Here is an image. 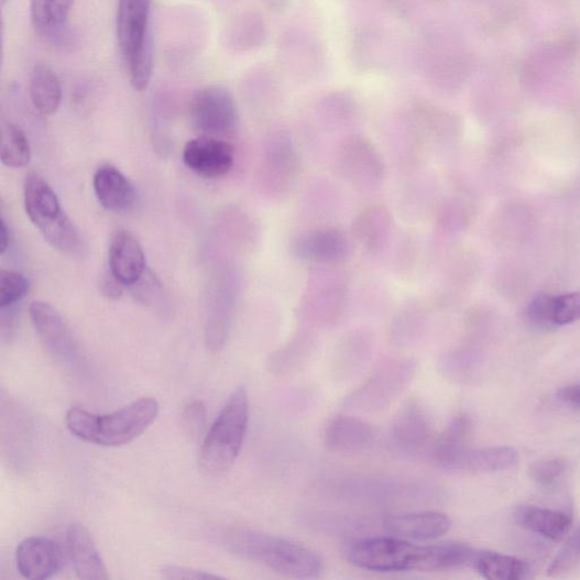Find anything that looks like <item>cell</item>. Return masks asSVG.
<instances>
[{
  "mask_svg": "<svg viewBox=\"0 0 580 580\" xmlns=\"http://www.w3.org/2000/svg\"><path fill=\"white\" fill-rule=\"evenodd\" d=\"M477 554L463 544L417 546L391 535L355 539L343 551L348 562L374 572L452 570L472 566Z\"/></svg>",
  "mask_w": 580,
  "mask_h": 580,
  "instance_id": "1",
  "label": "cell"
},
{
  "mask_svg": "<svg viewBox=\"0 0 580 580\" xmlns=\"http://www.w3.org/2000/svg\"><path fill=\"white\" fill-rule=\"evenodd\" d=\"M225 547L249 561L293 578H318L322 558L293 540L251 529H231L223 535Z\"/></svg>",
  "mask_w": 580,
  "mask_h": 580,
  "instance_id": "2",
  "label": "cell"
},
{
  "mask_svg": "<svg viewBox=\"0 0 580 580\" xmlns=\"http://www.w3.org/2000/svg\"><path fill=\"white\" fill-rule=\"evenodd\" d=\"M160 409L156 400L145 397L106 415L73 407L65 420L68 430L84 441L103 447H121L139 438L156 420Z\"/></svg>",
  "mask_w": 580,
  "mask_h": 580,
  "instance_id": "3",
  "label": "cell"
},
{
  "mask_svg": "<svg viewBox=\"0 0 580 580\" xmlns=\"http://www.w3.org/2000/svg\"><path fill=\"white\" fill-rule=\"evenodd\" d=\"M24 206L31 222L55 250L70 258L86 255L88 247L79 228L63 210L52 186L36 173L25 178Z\"/></svg>",
  "mask_w": 580,
  "mask_h": 580,
  "instance_id": "4",
  "label": "cell"
},
{
  "mask_svg": "<svg viewBox=\"0 0 580 580\" xmlns=\"http://www.w3.org/2000/svg\"><path fill=\"white\" fill-rule=\"evenodd\" d=\"M249 413L248 392L240 386L229 396L205 438L200 462L206 472L220 474L233 467L245 439Z\"/></svg>",
  "mask_w": 580,
  "mask_h": 580,
  "instance_id": "5",
  "label": "cell"
},
{
  "mask_svg": "<svg viewBox=\"0 0 580 580\" xmlns=\"http://www.w3.org/2000/svg\"><path fill=\"white\" fill-rule=\"evenodd\" d=\"M151 0H120L118 37L132 88L144 91L153 68L150 34Z\"/></svg>",
  "mask_w": 580,
  "mask_h": 580,
  "instance_id": "6",
  "label": "cell"
},
{
  "mask_svg": "<svg viewBox=\"0 0 580 580\" xmlns=\"http://www.w3.org/2000/svg\"><path fill=\"white\" fill-rule=\"evenodd\" d=\"M340 265L319 267L311 277L296 306V318L307 330L337 326L344 317L350 303L347 282Z\"/></svg>",
  "mask_w": 580,
  "mask_h": 580,
  "instance_id": "7",
  "label": "cell"
},
{
  "mask_svg": "<svg viewBox=\"0 0 580 580\" xmlns=\"http://www.w3.org/2000/svg\"><path fill=\"white\" fill-rule=\"evenodd\" d=\"M332 166L341 180L364 191L379 188L386 175L379 149L368 138L358 134L348 135L336 145Z\"/></svg>",
  "mask_w": 580,
  "mask_h": 580,
  "instance_id": "8",
  "label": "cell"
},
{
  "mask_svg": "<svg viewBox=\"0 0 580 580\" xmlns=\"http://www.w3.org/2000/svg\"><path fill=\"white\" fill-rule=\"evenodd\" d=\"M416 364L396 360L383 365L374 376L344 400V407L363 414H377L391 407L411 384Z\"/></svg>",
  "mask_w": 580,
  "mask_h": 580,
  "instance_id": "9",
  "label": "cell"
},
{
  "mask_svg": "<svg viewBox=\"0 0 580 580\" xmlns=\"http://www.w3.org/2000/svg\"><path fill=\"white\" fill-rule=\"evenodd\" d=\"M190 125L200 136L225 138L239 124L237 101L227 89L210 86L193 97L189 106Z\"/></svg>",
  "mask_w": 580,
  "mask_h": 580,
  "instance_id": "10",
  "label": "cell"
},
{
  "mask_svg": "<svg viewBox=\"0 0 580 580\" xmlns=\"http://www.w3.org/2000/svg\"><path fill=\"white\" fill-rule=\"evenodd\" d=\"M32 325L47 352L70 371L80 369L83 355L72 330L57 309L46 302H33L29 308Z\"/></svg>",
  "mask_w": 580,
  "mask_h": 580,
  "instance_id": "11",
  "label": "cell"
},
{
  "mask_svg": "<svg viewBox=\"0 0 580 580\" xmlns=\"http://www.w3.org/2000/svg\"><path fill=\"white\" fill-rule=\"evenodd\" d=\"M302 171L298 149L292 135L281 131L264 147L262 178L265 190L276 198L289 195Z\"/></svg>",
  "mask_w": 580,
  "mask_h": 580,
  "instance_id": "12",
  "label": "cell"
},
{
  "mask_svg": "<svg viewBox=\"0 0 580 580\" xmlns=\"http://www.w3.org/2000/svg\"><path fill=\"white\" fill-rule=\"evenodd\" d=\"M293 256L316 266L341 265L352 253V241L338 227H319L306 230L291 244Z\"/></svg>",
  "mask_w": 580,
  "mask_h": 580,
  "instance_id": "13",
  "label": "cell"
},
{
  "mask_svg": "<svg viewBox=\"0 0 580 580\" xmlns=\"http://www.w3.org/2000/svg\"><path fill=\"white\" fill-rule=\"evenodd\" d=\"M183 162L189 171L200 177L219 178L233 169L236 147L222 139L199 136L186 143Z\"/></svg>",
  "mask_w": 580,
  "mask_h": 580,
  "instance_id": "14",
  "label": "cell"
},
{
  "mask_svg": "<svg viewBox=\"0 0 580 580\" xmlns=\"http://www.w3.org/2000/svg\"><path fill=\"white\" fill-rule=\"evenodd\" d=\"M518 459V452L511 447L474 449L467 446L436 461L449 471L488 474L508 471L517 466Z\"/></svg>",
  "mask_w": 580,
  "mask_h": 580,
  "instance_id": "15",
  "label": "cell"
},
{
  "mask_svg": "<svg viewBox=\"0 0 580 580\" xmlns=\"http://www.w3.org/2000/svg\"><path fill=\"white\" fill-rule=\"evenodd\" d=\"M406 128L416 146L436 147L450 134L451 118L433 102L417 101L408 109Z\"/></svg>",
  "mask_w": 580,
  "mask_h": 580,
  "instance_id": "16",
  "label": "cell"
},
{
  "mask_svg": "<svg viewBox=\"0 0 580 580\" xmlns=\"http://www.w3.org/2000/svg\"><path fill=\"white\" fill-rule=\"evenodd\" d=\"M17 566L28 579L43 580L55 576L62 568L59 546L47 537H29L17 549Z\"/></svg>",
  "mask_w": 580,
  "mask_h": 580,
  "instance_id": "17",
  "label": "cell"
},
{
  "mask_svg": "<svg viewBox=\"0 0 580 580\" xmlns=\"http://www.w3.org/2000/svg\"><path fill=\"white\" fill-rule=\"evenodd\" d=\"M110 273L125 286H135L144 277L146 260L140 242L129 230H116L109 245Z\"/></svg>",
  "mask_w": 580,
  "mask_h": 580,
  "instance_id": "18",
  "label": "cell"
},
{
  "mask_svg": "<svg viewBox=\"0 0 580 580\" xmlns=\"http://www.w3.org/2000/svg\"><path fill=\"white\" fill-rule=\"evenodd\" d=\"M353 240L366 252L377 253L390 242L394 216L389 206L371 204L361 209L352 221Z\"/></svg>",
  "mask_w": 580,
  "mask_h": 580,
  "instance_id": "19",
  "label": "cell"
},
{
  "mask_svg": "<svg viewBox=\"0 0 580 580\" xmlns=\"http://www.w3.org/2000/svg\"><path fill=\"white\" fill-rule=\"evenodd\" d=\"M375 441V431L369 423L354 417L339 415L327 425V448L340 455H357L370 449Z\"/></svg>",
  "mask_w": 580,
  "mask_h": 580,
  "instance_id": "20",
  "label": "cell"
},
{
  "mask_svg": "<svg viewBox=\"0 0 580 580\" xmlns=\"http://www.w3.org/2000/svg\"><path fill=\"white\" fill-rule=\"evenodd\" d=\"M433 436L427 412L416 402L406 403L394 418L391 429L393 446L405 453L418 451Z\"/></svg>",
  "mask_w": 580,
  "mask_h": 580,
  "instance_id": "21",
  "label": "cell"
},
{
  "mask_svg": "<svg viewBox=\"0 0 580 580\" xmlns=\"http://www.w3.org/2000/svg\"><path fill=\"white\" fill-rule=\"evenodd\" d=\"M94 189L99 204L108 211L128 214L136 205L138 195L134 185L113 166L106 165L96 172Z\"/></svg>",
  "mask_w": 580,
  "mask_h": 580,
  "instance_id": "22",
  "label": "cell"
},
{
  "mask_svg": "<svg viewBox=\"0 0 580 580\" xmlns=\"http://www.w3.org/2000/svg\"><path fill=\"white\" fill-rule=\"evenodd\" d=\"M382 527L391 536L414 539H436L450 530L451 521L441 513H413L386 517Z\"/></svg>",
  "mask_w": 580,
  "mask_h": 580,
  "instance_id": "23",
  "label": "cell"
},
{
  "mask_svg": "<svg viewBox=\"0 0 580 580\" xmlns=\"http://www.w3.org/2000/svg\"><path fill=\"white\" fill-rule=\"evenodd\" d=\"M67 547L77 577L85 580H108L107 568L89 530L73 524L67 532Z\"/></svg>",
  "mask_w": 580,
  "mask_h": 580,
  "instance_id": "24",
  "label": "cell"
},
{
  "mask_svg": "<svg viewBox=\"0 0 580 580\" xmlns=\"http://www.w3.org/2000/svg\"><path fill=\"white\" fill-rule=\"evenodd\" d=\"M515 519L521 527L554 540V543H560L571 527L569 514L533 506L519 507Z\"/></svg>",
  "mask_w": 580,
  "mask_h": 580,
  "instance_id": "25",
  "label": "cell"
},
{
  "mask_svg": "<svg viewBox=\"0 0 580 580\" xmlns=\"http://www.w3.org/2000/svg\"><path fill=\"white\" fill-rule=\"evenodd\" d=\"M73 0H31L30 17L37 34L55 39L67 26Z\"/></svg>",
  "mask_w": 580,
  "mask_h": 580,
  "instance_id": "26",
  "label": "cell"
},
{
  "mask_svg": "<svg viewBox=\"0 0 580 580\" xmlns=\"http://www.w3.org/2000/svg\"><path fill=\"white\" fill-rule=\"evenodd\" d=\"M30 97L43 114L55 113L62 103L63 91L57 74L47 64H37L30 76Z\"/></svg>",
  "mask_w": 580,
  "mask_h": 580,
  "instance_id": "27",
  "label": "cell"
},
{
  "mask_svg": "<svg viewBox=\"0 0 580 580\" xmlns=\"http://www.w3.org/2000/svg\"><path fill=\"white\" fill-rule=\"evenodd\" d=\"M473 567L489 580H519L527 578L529 572L524 560L492 551H478Z\"/></svg>",
  "mask_w": 580,
  "mask_h": 580,
  "instance_id": "28",
  "label": "cell"
},
{
  "mask_svg": "<svg viewBox=\"0 0 580 580\" xmlns=\"http://www.w3.org/2000/svg\"><path fill=\"white\" fill-rule=\"evenodd\" d=\"M0 160L9 168H22L31 162V146L25 133L15 124L3 127Z\"/></svg>",
  "mask_w": 580,
  "mask_h": 580,
  "instance_id": "29",
  "label": "cell"
},
{
  "mask_svg": "<svg viewBox=\"0 0 580 580\" xmlns=\"http://www.w3.org/2000/svg\"><path fill=\"white\" fill-rule=\"evenodd\" d=\"M472 429L473 424L468 415L455 417L435 444V460L455 450L467 447L472 435Z\"/></svg>",
  "mask_w": 580,
  "mask_h": 580,
  "instance_id": "30",
  "label": "cell"
},
{
  "mask_svg": "<svg viewBox=\"0 0 580 580\" xmlns=\"http://www.w3.org/2000/svg\"><path fill=\"white\" fill-rule=\"evenodd\" d=\"M580 320V292L551 296L549 329L563 327Z\"/></svg>",
  "mask_w": 580,
  "mask_h": 580,
  "instance_id": "31",
  "label": "cell"
},
{
  "mask_svg": "<svg viewBox=\"0 0 580 580\" xmlns=\"http://www.w3.org/2000/svg\"><path fill=\"white\" fill-rule=\"evenodd\" d=\"M427 320V308L417 302L411 300L402 306L393 321V333L396 336L414 335Z\"/></svg>",
  "mask_w": 580,
  "mask_h": 580,
  "instance_id": "32",
  "label": "cell"
},
{
  "mask_svg": "<svg viewBox=\"0 0 580 580\" xmlns=\"http://www.w3.org/2000/svg\"><path fill=\"white\" fill-rule=\"evenodd\" d=\"M29 292V281L13 270L3 269L0 273V309L19 303Z\"/></svg>",
  "mask_w": 580,
  "mask_h": 580,
  "instance_id": "33",
  "label": "cell"
},
{
  "mask_svg": "<svg viewBox=\"0 0 580 580\" xmlns=\"http://www.w3.org/2000/svg\"><path fill=\"white\" fill-rule=\"evenodd\" d=\"M568 471V463L561 458L537 461L530 469V477L540 486L550 488L559 483Z\"/></svg>",
  "mask_w": 580,
  "mask_h": 580,
  "instance_id": "34",
  "label": "cell"
},
{
  "mask_svg": "<svg viewBox=\"0 0 580 580\" xmlns=\"http://www.w3.org/2000/svg\"><path fill=\"white\" fill-rule=\"evenodd\" d=\"M322 109L330 124H343L351 121L357 112L354 100L343 94L330 95L325 99Z\"/></svg>",
  "mask_w": 580,
  "mask_h": 580,
  "instance_id": "35",
  "label": "cell"
},
{
  "mask_svg": "<svg viewBox=\"0 0 580 580\" xmlns=\"http://www.w3.org/2000/svg\"><path fill=\"white\" fill-rule=\"evenodd\" d=\"M183 427L187 436L198 439L204 435L207 424V408L203 402L189 404L183 413Z\"/></svg>",
  "mask_w": 580,
  "mask_h": 580,
  "instance_id": "36",
  "label": "cell"
},
{
  "mask_svg": "<svg viewBox=\"0 0 580 580\" xmlns=\"http://www.w3.org/2000/svg\"><path fill=\"white\" fill-rule=\"evenodd\" d=\"M418 241L416 237L407 234L401 241L395 256L396 269L401 275H408L418 260Z\"/></svg>",
  "mask_w": 580,
  "mask_h": 580,
  "instance_id": "37",
  "label": "cell"
},
{
  "mask_svg": "<svg viewBox=\"0 0 580 580\" xmlns=\"http://www.w3.org/2000/svg\"><path fill=\"white\" fill-rule=\"evenodd\" d=\"M162 576L165 579L173 580H207V579H222L223 577L212 574L207 571L179 567V566H166L162 569Z\"/></svg>",
  "mask_w": 580,
  "mask_h": 580,
  "instance_id": "38",
  "label": "cell"
},
{
  "mask_svg": "<svg viewBox=\"0 0 580 580\" xmlns=\"http://www.w3.org/2000/svg\"><path fill=\"white\" fill-rule=\"evenodd\" d=\"M124 284L116 278L110 272L105 274L99 284L101 294L110 299H119L124 293Z\"/></svg>",
  "mask_w": 580,
  "mask_h": 580,
  "instance_id": "39",
  "label": "cell"
},
{
  "mask_svg": "<svg viewBox=\"0 0 580 580\" xmlns=\"http://www.w3.org/2000/svg\"><path fill=\"white\" fill-rule=\"evenodd\" d=\"M559 397L572 406L580 407V384L566 386L559 392Z\"/></svg>",
  "mask_w": 580,
  "mask_h": 580,
  "instance_id": "40",
  "label": "cell"
},
{
  "mask_svg": "<svg viewBox=\"0 0 580 580\" xmlns=\"http://www.w3.org/2000/svg\"><path fill=\"white\" fill-rule=\"evenodd\" d=\"M0 230H2V239H0L2 240V244H0V253L4 255L10 248V239H11L10 230H9V227L4 218L2 219V229Z\"/></svg>",
  "mask_w": 580,
  "mask_h": 580,
  "instance_id": "41",
  "label": "cell"
},
{
  "mask_svg": "<svg viewBox=\"0 0 580 580\" xmlns=\"http://www.w3.org/2000/svg\"><path fill=\"white\" fill-rule=\"evenodd\" d=\"M265 3L269 8H272L275 11H281L287 7L289 0H265Z\"/></svg>",
  "mask_w": 580,
  "mask_h": 580,
  "instance_id": "42",
  "label": "cell"
},
{
  "mask_svg": "<svg viewBox=\"0 0 580 580\" xmlns=\"http://www.w3.org/2000/svg\"><path fill=\"white\" fill-rule=\"evenodd\" d=\"M3 4H6L8 2V0H2Z\"/></svg>",
  "mask_w": 580,
  "mask_h": 580,
  "instance_id": "43",
  "label": "cell"
},
{
  "mask_svg": "<svg viewBox=\"0 0 580 580\" xmlns=\"http://www.w3.org/2000/svg\"><path fill=\"white\" fill-rule=\"evenodd\" d=\"M434 2H440V0H434Z\"/></svg>",
  "mask_w": 580,
  "mask_h": 580,
  "instance_id": "44",
  "label": "cell"
},
{
  "mask_svg": "<svg viewBox=\"0 0 580 580\" xmlns=\"http://www.w3.org/2000/svg\"><path fill=\"white\" fill-rule=\"evenodd\" d=\"M579 529H580V527H579Z\"/></svg>",
  "mask_w": 580,
  "mask_h": 580,
  "instance_id": "45",
  "label": "cell"
}]
</instances>
